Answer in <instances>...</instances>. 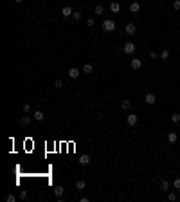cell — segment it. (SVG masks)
Instances as JSON below:
<instances>
[{
    "label": "cell",
    "instance_id": "16",
    "mask_svg": "<svg viewBox=\"0 0 180 202\" xmlns=\"http://www.w3.org/2000/svg\"><path fill=\"white\" fill-rule=\"evenodd\" d=\"M63 193H65V188L63 186H56L54 188V195H56V197H61Z\"/></svg>",
    "mask_w": 180,
    "mask_h": 202
},
{
    "label": "cell",
    "instance_id": "18",
    "mask_svg": "<svg viewBox=\"0 0 180 202\" xmlns=\"http://www.w3.org/2000/svg\"><path fill=\"white\" fill-rule=\"evenodd\" d=\"M158 58H160V60H164V62H166V60L169 58V51H168V49H164V51L160 52V54H158Z\"/></svg>",
    "mask_w": 180,
    "mask_h": 202
},
{
    "label": "cell",
    "instance_id": "14",
    "mask_svg": "<svg viewBox=\"0 0 180 202\" xmlns=\"http://www.w3.org/2000/svg\"><path fill=\"white\" fill-rule=\"evenodd\" d=\"M32 117H34L36 121H43V119H45V114H43L42 110H36L34 114H32Z\"/></svg>",
    "mask_w": 180,
    "mask_h": 202
},
{
    "label": "cell",
    "instance_id": "30",
    "mask_svg": "<svg viewBox=\"0 0 180 202\" xmlns=\"http://www.w3.org/2000/svg\"><path fill=\"white\" fill-rule=\"evenodd\" d=\"M15 200H16L15 195H7V202H15Z\"/></svg>",
    "mask_w": 180,
    "mask_h": 202
},
{
    "label": "cell",
    "instance_id": "2",
    "mask_svg": "<svg viewBox=\"0 0 180 202\" xmlns=\"http://www.w3.org/2000/svg\"><path fill=\"white\" fill-rule=\"evenodd\" d=\"M126 123H128L130 126H135L139 123V117H137V114H128L126 116Z\"/></svg>",
    "mask_w": 180,
    "mask_h": 202
},
{
    "label": "cell",
    "instance_id": "10",
    "mask_svg": "<svg viewBox=\"0 0 180 202\" xmlns=\"http://www.w3.org/2000/svg\"><path fill=\"white\" fill-rule=\"evenodd\" d=\"M20 125H22V126H29V125H31V116H27V114H25V116L20 119Z\"/></svg>",
    "mask_w": 180,
    "mask_h": 202
},
{
    "label": "cell",
    "instance_id": "12",
    "mask_svg": "<svg viewBox=\"0 0 180 202\" xmlns=\"http://www.w3.org/2000/svg\"><path fill=\"white\" fill-rule=\"evenodd\" d=\"M168 141H169L171 144H175L177 141H178V136H177L175 132H169V134H168Z\"/></svg>",
    "mask_w": 180,
    "mask_h": 202
},
{
    "label": "cell",
    "instance_id": "3",
    "mask_svg": "<svg viewBox=\"0 0 180 202\" xmlns=\"http://www.w3.org/2000/svg\"><path fill=\"white\" fill-rule=\"evenodd\" d=\"M144 103H146V105H155V103H157V96H155L153 92L146 94V98H144Z\"/></svg>",
    "mask_w": 180,
    "mask_h": 202
},
{
    "label": "cell",
    "instance_id": "31",
    "mask_svg": "<svg viewBox=\"0 0 180 202\" xmlns=\"http://www.w3.org/2000/svg\"><path fill=\"white\" fill-rule=\"evenodd\" d=\"M150 56H151V58H158V54H157L155 51H151V52H150Z\"/></svg>",
    "mask_w": 180,
    "mask_h": 202
},
{
    "label": "cell",
    "instance_id": "6",
    "mask_svg": "<svg viewBox=\"0 0 180 202\" xmlns=\"http://www.w3.org/2000/svg\"><path fill=\"white\" fill-rule=\"evenodd\" d=\"M78 161H79V164H81V166H86V164L90 163V155H88V153H83Z\"/></svg>",
    "mask_w": 180,
    "mask_h": 202
},
{
    "label": "cell",
    "instance_id": "21",
    "mask_svg": "<svg viewBox=\"0 0 180 202\" xmlns=\"http://www.w3.org/2000/svg\"><path fill=\"white\" fill-rule=\"evenodd\" d=\"M121 106H123V108H124V110H128V108H130V106H131V103H130V101H128V99H124V101H123V103H121Z\"/></svg>",
    "mask_w": 180,
    "mask_h": 202
},
{
    "label": "cell",
    "instance_id": "20",
    "mask_svg": "<svg viewBox=\"0 0 180 202\" xmlns=\"http://www.w3.org/2000/svg\"><path fill=\"white\" fill-rule=\"evenodd\" d=\"M94 11H96V15H103V11H104V7H103V5H101V4H99V5H96V9H94Z\"/></svg>",
    "mask_w": 180,
    "mask_h": 202
},
{
    "label": "cell",
    "instance_id": "4",
    "mask_svg": "<svg viewBox=\"0 0 180 202\" xmlns=\"http://www.w3.org/2000/svg\"><path fill=\"white\" fill-rule=\"evenodd\" d=\"M123 51L126 52V54H133V52H135V43L126 42V43H124V47H123Z\"/></svg>",
    "mask_w": 180,
    "mask_h": 202
},
{
    "label": "cell",
    "instance_id": "13",
    "mask_svg": "<svg viewBox=\"0 0 180 202\" xmlns=\"http://www.w3.org/2000/svg\"><path fill=\"white\" fill-rule=\"evenodd\" d=\"M135 31H137V27L133 24H126V35H135Z\"/></svg>",
    "mask_w": 180,
    "mask_h": 202
},
{
    "label": "cell",
    "instance_id": "29",
    "mask_svg": "<svg viewBox=\"0 0 180 202\" xmlns=\"http://www.w3.org/2000/svg\"><path fill=\"white\" fill-rule=\"evenodd\" d=\"M173 7H175V9H180V0H175V2H173Z\"/></svg>",
    "mask_w": 180,
    "mask_h": 202
},
{
    "label": "cell",
    "instance_id": "32",
    "mask_svg": "<svg viewBox=\"0 0 180 202\" xmlns=\"http://www.w3.org/2000/svg\"><path fill=\"white\" fill-rule=\"evenodd\" d=\"M15 2H16V4H20V2H24V0H15Z\"/></svg>",
    "mask_w": 180,
    "mask_h": 202
},
{
    "label": "cell",
    "instance_id": "5",
    "mask_svg": "<svg viewBox=\"0 0 180 202\" xmlns=\"http://www.w3.org/2000/svg\"><path fill=\"white\" fill-rule=\"evenodd\" d=\"M130 65H131L133 70H137V69H141V67H142V60H141V58H133Z\"/></svg>",
    "mask_w": 180,
    "mask_h": 202
},
{
    "label": "cell",
    "instance_id": "7",
    "mask_svg": "<svg viewBox=\"0 0 180 202\" xmlns=\"http://www.w3.org/2000/svg\"><path fill=\"white\" fill-rule=\"evenodd\" d=\"M130 11L131 13H139V11H141V4H139L137 0H133V2L130 4Z\"/></svg>",
    "mask_w": 180,
    "mask_h": 202
},
{
    "label": "cell",
    "instance_id": "25",
    "mask_svg": "<svg viewBox=\"0 0 180 202\" xmlns=\"http://www.w3.org/2000/svg\"><path fill=\"white\" fill-rule=\"evenodd\" d=\"M168 200L175 202V200H177V195H175V193H168Z\"/></svg>",
    "mask_w": 180,
    "mask_h": 202
},
{
    "label": "cell",
    "instance_id": "23",
    "mask_svg": "<svg viewBox=\"0 0 180 202\" xmlns=\"http://www.w3.org/2000/svg\"><path fill=\"white\" fill-rule=\"evenodd\" d=\"M61 87H63V81H61V79H56V81H54V89H61Z\"/></svg>",
    "mask_w": 180,
    "mask_h": 202
},
{
    "label": "cell",
    "instance_id": "26",
    "mask_svg": "<svg viewBox=\"0 0 180 202\" xmlns=\"http://www.w3.org/2000/svg\"><path fill=\"white\" fill-rule=\"evenodd\" d=\"M29 112H31V105L25 103V105H24V114H29Z\"/></svg>",
    "mask_w": 180,
    "mask_h": 202
},
{
    "label": "cell",
    "instance_id": "28",
    "mask_svg": "<svg viewBox=\"0 0 180 202\" xmlns=\"http://www.w3.org/2000/svg\"><path fill=\"white\" fill-rule=\"evenodd\" d=\"M173 188H177V190H180V179H175V182H173Z\"/></svg>",
    "mask_w": 180,
    "mask_h": 202
},
{
    "label": "cell",
    "instance_id": "1",
    "mask_svg": "<svg viewBox=\"0 0 180 202\" xmlns=\"http://www.w3.org/2000/svg\"><path fill=\"white\" fill-rule=\"evenodd\" d=\"M103 31H106V33H112V31H115V22L114 20H104L103 22Z\"/></svg>",
    "mask_w": 180,
    "mask_h": 202
},
{
    "label": "cell",
    "instance_id": "8",
    "mask_svg": "<svg viewBox=\"0 0 180 202\" xmlns=\"http://www.w3.org/2000/svg\"><path fill=\"white\" fill-rule=\"evenodd\" d=\"M79 74H81V70H79L78 67H70V69H69V76L70 78H78Z\"/></svg>",
    "mask_w": 180,
    "mask_h": 202
},
{
    "label": "cell",
    "instance_id": "9",
    "mask_svg": "<svg viewBox=\"0 0 180 202\" xmlns=\"http://www.w3.org/2000/svg\"><path fill=\"white\" fill-rule=\"evenodd\" d=\"M61 15H63L65 18H69V16H72V15H74V11H72V9L69 7V5H65V7L61 9Z\"/></svg>",
    "mask_w": 180,
    "mask_h": 202
},
{
    "label": "cell",
    "instance_id": "17",
    "mask_svg": "<svg viewBox=\"0 0 180 202\" xmlns=\"http://www.w3.org/2000/svg\"><path fill=\"white\" fill-rule=\"evenodd\" d=\"M92 70H94V67H92L90 63L83 65V74H92Z\"/></svg>",
    "mask_w": 180,
    "mask_h": 202
},
{
    "label": "cell",
    "instance_id": "24",
    "mask_svg": "<svg viewBox=\"0 0 180 202\" xmlns=\"http://www.w3.org/2000/svg\"><path fill=\"white\" fill-rule=\"evenodd\" d=\"M72 18H74V20H76V22H78V20H81V13H78V11H74V15H72Z\"/></svg>",
    "mask_w": 180,
    "mask_h": 202
},
{
    "label": "cell",
    "instance_id": "15",
    "mask_svg": "<svg viewBox=\"0 0 180 202\" xmlns=\"http://www.w3.org/2000/svg\"><path fill=\"white\" fill-rule=\"evenodd\" d=\"M85 188H86V182H85V180H78V182H76V190H78V191H83Z\"/></svg>",
    "mask_w": 180,
    "mask_h": 202
},
{
    "label": "cell",
    "instance_id": "19",
    "mask_svg": "<svg viewBox=\"0 0 180 202\" xmlns=\"http://www.w3.org/2000/svg\"><path fill=\"white\" fill-rule=\"evenodd\" d=\"M160 190L162 191H169V182H168V180H162V182H160Z\"/></svg>",
    "mask_w": 180,
    "mask_h": 202
},
{
    "label": "cell",
    "instance_id": "22",
    "mask_svg": "<svg viewBox=\"0 0 180 202\" xmlns=\"http://www.w3.org/2000/svg\"><path fill=\"white\" fill-rule=\"evenodd\" d=\"M171 121H173V123H180V114H173Z\"/></svg>",
    "mask_w": 180,
    "mask_h": 202
},
{
    "label": "cell",
    "instance_id": "27",
    "mask_svg": "<svg viewBox=\"0 0 180 202\" xmlns=\"http://www.w3.org/2000/svg\"><path fill=\"white\" fill-rule=\"evenodd\" d=\"M94 24H96V20H94V18H88V20H86V25H88V27H92Z\"/></svg>",
    "mask_w": 180,
    "mask_h": 202
},
{
    "label": "cell",
    "instance_id": "11",
    "mask_svg": "<svg viewBox=\"0 0 180 202\" xmlns=\"http://www.w3.org/2000/svg\"><path fill=\"white\" fill-rule=\"evenodd\" d=\"M110 11L112 13H119V11H121V4H119V2H112L110 4Z\"/></svg>",
    "mask_w": 180,
    "mask_h": 202
}]
</instances>
